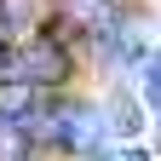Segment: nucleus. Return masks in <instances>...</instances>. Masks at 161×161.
<instances>
[{
  "mask_svg": "<svg viewBox=\"0 0 161 161\" xmlns=\"http://www.w3.org/2000/svg\"><path fill=\"white\" fill-rule=\"evenodd\" d=\"M23 75L35 80V86H58V80L69 75V52L58 46L52 35H35L29 46H23Z\"/></svg>",
  "mask_w": 161,
  "mask_h": 161,
  "instance_id": "1",
  "label": "nucleus"
},
{
  "mask_svg": "<svg viewBox=\"0 0 161 161\" xmlns=\"http://www.w3.org/2000/svg\"><path fill=\"white\" fill-rule=\"evenodd\" d=\"M35 109V80L29 75H0V121H23Z\"/></svg>",
  "mask_w": 161,
  "mask_h": 161,
  "instance_id": "2",
  "label": "nucleus"
},
{
  "mask_svg": "<svg viewBox=\"0 0 161 161\" xmlns=\"http://www.w3.org/2000/svg\"><path fill=\"white\" fill-rule=\"evenodd\" d=\"M69 127H64V144L69 150H92L98 144V132H104V121H98L92 109H75V115H64Z\"/></svg>",
  "mask_w": 161,
  "mask_h": 161,
  "instance_id": "3",
  "label": "nucleus"
},
{
  "mask_svg": "<svg viewBox=\"0 0 161 161\" xmlns=\"http://www.w3.org/2000/svg\"><path fill=\"white\" fill-rule=\"evenodd\" d=\"M109 0H69V23L75 29H109Z\"/></svg>",
  "mask_w": 161,
  "mask_h": 161,
  "instance_id": "4",
  "label": "nucleus"
},
{
  "mask_svg": "<svg viewBox=\"0 0 161 161\" xmlns=\"http://www.w3.org/2000/svg\"><path fill=\"white\" fill-rule=\"evenodd\" d=\"M0 161H29V121H0Z\"/></svg>",
  "mask_w": 161,
  "mask_h": 161,
  "instance_id": "5",
  "label": "nucleus"
},
{
  "mask_svg": "<svg viewBox=\"0 0 161 161\" xmlns=\"http://www.w3.org/2000/svg\"><path fill=\"white\" fill-rule=\"evenodd\" d=\"M0 29H6V35L35 29V0H0Z\"/></svg>",
  "mask_w": 161,
  "mask_h": 161,
  "instance_id": "6",
  "label": "nucleus"
},
{
  "mask_svg": "<svg viewBox=\"0 0 161 161\" xmlns=\"http://www.w3.org/2000/svg\"><path fill=\"white\" fill-rule=\"evenodd\" d=\"M144 92H150V98H155V104H161V64L150 69V80H144Z\"/></svg>",
  "mask_w": 161,
  "mask_h": 161,
  "instance_id": "7",
  "label": "nucleus"
},
{
  "mask_svg": "<svg viewBox=\"0 0 161 161\" xmlns=\"http://www.w3.org/2000/svg\"><path fill=\"white\" fill-rule=\"evenodd\" d=\"M6 64H12V46H6V35H0V75H6Z\"/></svg>",
  "mask_w": 161,
  "mask_h": 161,
  "instance_id": "8",
  "label": "nucleus"
},
{
  "mask_svg": "<svg viewBox=\"0 0 161 161\" xmlns=\"http://www.w3.org/2000/svg\"><path fill=\"white\" fill-rule=\"evenodd\" d=\"M155 109H161V104H155Z\"/></svg>",
  "mask_w": 161,
  "mask_h": 161,
  "instance_id": "9",
  "label": "nucleus"
}]
</instances>
